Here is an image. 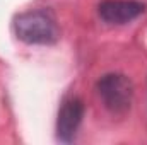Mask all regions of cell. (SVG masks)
Segmentation results:
<instances>
[{"instance_id":"cell-1","label":"cell","mask_w":147,"mask_h":145,"mask_svg":"<svg viewBox=\"0 0 147 145\" xmlns=\"http://www.w3.org/2000/svg\"><path fill=\"white\" fill-rule=\"evenodd\" d=\"M14 33L26 44L48 46L60 39V29L46 10H28L14 19Z\"/></svg>"},{"instance_id":"cell-3","label":"cell","mask_w":147,"mask_h":145,"mask_svg":"<svg viewBox=\"0 0 147 145\" xmlns=\"http://www.w3.org/2000/svg\"><path fill=\"white\" fill-rule=\"evenodd\" d=\"M146 12V3L139 0H103L98 5L99 17L111 26L130 24Z\"/></svg>"},{"instance_id":"cell-2","label":"cell","mask_w":147,"mask_h":145,"mask_svg":"<svg viewBox=\"0 0 147 145\" xmlns=\"http://www.w3.org/2000/svg\"><path fill=\"white\" fill-rule=\"evenodd\" d=\"M98 94L113 114H125L132 108L134 101V85L127 75L108 73L98 80Z\"/></svg>"},{"instance_id":"cell-4","label":"cell","mask_w":147,"mask_h":145,"mask_svg":"<svg viewBox=\"0 0 147 145\" xmlns=\"http://www.w3.org/2000/svg\"><path fill=\"white\" fill-rule=\"evenodd\" d=\"M84 118V104L77 97H69L62 103L57 116V140L70 144L75 140L79 126Z\"/></svg>"}]
</instances>
